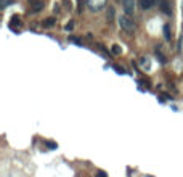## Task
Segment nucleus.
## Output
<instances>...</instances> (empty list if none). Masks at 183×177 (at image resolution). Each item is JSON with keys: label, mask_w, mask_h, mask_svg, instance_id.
Here are the masks:
<instances>
[{"label": "nucleus", "mask_w": 183, "mask_h": 177, "mask_svg": "<svg viewBox=\"0 0 183 177\" xmlns=\"http://www.w3.org/2000/svg\"><path fill=\"white\" fill-rule=\"evenodd\" d=\"M21 24V18L15 15V16H11V20H10V26H20Z\"/></svg>", "instance_id": "6e6552de"}, {"label": "nucleus", "mask_w": 183, "mask_h": 177, "mask_svg": "<svg viewBox=\"0 0 183 177\" xmlns=\"http://www.w3.org/2000/svg\"><path fill=\"white\" fill-rule=\"evenodd\" d=\"M157 0H140V7H142V10H149L151 7L156 5Z\"/></svg>", "instance_id": "20e7f679"}, {"label": "nucleus", "mask_w": 183, "mask_h": 177, "mask_svg": "<svg viewBox=\"0 0 183 177\" xmlns=\"http://www.w3.org/2000/svg\"><path fill=\"white\" fill-rule=\"evenodd\" d=\"M13 2H15V0H0V10H3V8H7L8 5H11Z\"/></svg>", "instance_id": "1a4fd4ad"}, {"label": "nucleus", "mask_w": 183, "mask_h": 177, "mask_svg": "<svg viewBox=\"0 0 183 177\" xmlns=\"http://www.w3.org/2000/svg\"><path fill=\"white\" fill-rule=\"evenodd\" d=\"M63 5L66 7V10H71V8H72V7H71V2H69V0H63Z\"/></svg>", "instance_id": "ddd939ff"}, {"label": "nucleus", "mask_w": 183, "mask_h": 177, "mask_svg": "<svg viewBox=\"0 0 183 177\" xmlns=\"http://www.w3.org/2000/svg\"><path fill=\"white\" fill-rule=\"evenodd\" d=\"M114 18H116V10L112 7H108V10H106V20H108V23H114Z\"/></svg>", "instance_id": "423d86ee"}, {"label": "nucleus", "mask_w": 183, "mask_h": 177, "mask_svg": "<svg viewBox=\"0 0 183 177\" xmlns=\"http://www.w3.org/2000/svg\"><path fill=\"white\" fill-rule=\"evenodd\" d=\"M34 8H35V11H40L44 8V2H34Z\"/></svg>", "instance_id": "9d476101"}, {"label": "nucleus", "mask_w": 183, "mask_h": 177, "mask_svg": "<svg viewBox=\"0 0 183 177\" xmlns=\"http://www.w3.org/2000/svg\"><path fill=\"white\" fill-rule=\"evenodd\" d=\"M161 10L166 13V15H172V7H170V3L167 2V0H161Z\"/></svg>", "instance_id": "39448f33"}, {"label": "nucleus", "mask_w": 183, "mask_h": 177, "mask_svg": "<svg viewBox=\"0 0 183 177\" xmlns=\"http://www.w3.org/2000/svg\"><path fill=\"white\" fill-rule=\"evenodd\" d=\"M47 147H48V148H56V143H50V142H47Z\"/></svg>", "instance_id": "f3484780"}, {"label": "nucleus", "mask_w": 183, "mask_h": 177, "mask_svg": "<svg viewBox=\"0 0 183 177\" xmlns=\"http://www.w3.org/2000/svg\"><path fill=\"white\" fill-rule=\"evenodd\" d=\"M42 26H44V27H51V26H55V18H47V20H44Z\"/></svg>", "instance_id": "0eeeda50"}, {"label": "nucleus", "mask_w": 183, "mask_h": 177, "mask_svg": "<svg viewBox=\"0 0 183 177\" xmlns=\"http://www.w3.org/2000/svg\"><path fill=\"white\" fill-rule=\"evenodd\" d=\"M106 5V0H87V7L90 11H100Z\"/></svg>", "instance_id": "f03ea898"}, {"label": "nucleus", "mask_w": 183, "mask_h": 177, "mask_svg": "<svg viewBox=\"0 0 183 177\" xmlns=\"http://www.w3.org/2000/svg\"><path fill=\"white\" fill-rule=\"evenodd\" d=\"M77 11H82V0H77Z\"/></svg>", "instance_id": "dca6fc26"}, {"label": "nucleus", "mask_w": 183, "mask_h": 177, "mask_svg": "<svg viewBox=\"0 0 183 177\" xmlns=\"http://www.w3.org/2000/svg\"><path fill=\"white\" fill-rule=\"evenodd\" d=\"M112 50H111V52L112 53H114V55H119L120 52H122V50H120V47H119V45H112V47H111Z\"/></svg>", "instance_id": "9b49d317"}, {"label": "nucleus", "mask_w": 183, "mask_h": 177, "mask_svg": "<svg viewBox=\"0 0 183 177\" xmlns=\"http://www.w3.org/2000/svg\"><path fill=\"white\" fill-rule=\"evenodd\" d=\"M122 7H124V10H125V15L132 16L135 13V2L133 0H122Z\"/></svg>", "instance_id": "7ed1b4c3"}, {"label": "nucleus", "mask_w": 183, "mask_h": 177, "mask_svg": "<svg viewBox=\"0 0 183 177\" xmlns=\"http://www.w3.org/2000/svg\"><path fill=\"white\" fill-rule=\"evenodd\" d=\"M114 69H116V71H119V73H122V74H124L125 71H124V69H122V68H119V66H114Z\"/></svg>", "instance_id": "a211bd4d"}, {"label": "nucleus", "mask_w": 183, "mask_h": 177, "mask_svg": "<svg viewBox=\"0 0 183 177\" xmlns=\"http://www.w3.org/2000/svg\"><path fill=\"white\" fill-rule=\"evenodd\" d=\"M164 36L167 40H170V32H169V26H164Z\"/></svg>", "instance_id": "f8f14e48"}, {"label": "nucleus", "mask_w": 183, "mask_h": 177, "mask_svg": "<svg viewBox=\"0 0 183 177\" xmlns=\"http://www.w3.org/2000/svg\"><path fill=\"white\" fill-rule=\"evenodd\" d=\"M69 40H71V42H76V44H82V40L79 39V37H69Z\"/></svg>", "instance_id": "4468645a"}, {"label": "nucleus", "mask_w": 183, "mask_h": 177, "mask_svg": "<svg viewBox=\"0 0 183 177\" xmlns=\"http://www.w3.org/2000/svg\"><path fill=\"white\" fill-rule=\"evenodd\" d=\"M58 11H61L59 10V5H55V13H58Z\"/></svg>", "instance_id": "6ab92c4d"}, {"label": "nucleus", "mask_w": 183, "mask_h": 177, "mask_svg": "<svg viewBox=\"0 0 183 177\" xmlns=\"http://www.w3.org/2000/svg\"><path fill=\"white\" fill-rule=\"evenodd\" d=\"M119 26H120V29L125 31L127 34H133V31H135V23L129 15H122L119 18Z\"/></svg>", "instance_id": "f257e3e1"}, {"label": "nucleus", "mask_w": 183, "mask_h": 177, "mask_svg": "<svg viewBox=\"0 0 183 177\" xmlns=\"http://www.w3.org/2000/svg\"><path fill=\"white\" fill-rule=\"evenodd\" d=\"M72 27H74V21H69L68 24H66V31H71Z\"/></svg>", "instance_id": "2eb2a0df"}]
</instances>
